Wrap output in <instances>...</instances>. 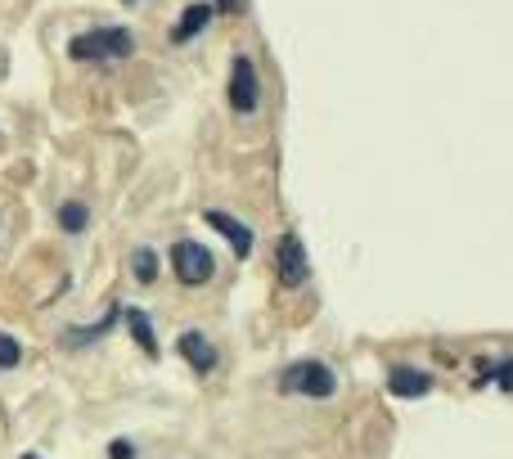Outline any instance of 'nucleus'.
Here are the masks:
<instances>
[{
  "label": "nucleus",
  "instance_id": "nucleus-1",
  "mask_svg": "<svg viewBox=\"0 0 513 459\" xmlns=\"http://www.w3.org/2000/svg\"><path fill=\"white\" fill-rule=\"evenodd\" d=\"M135 50L131 32L126 27H95V32H81L68 41V59L77 63H108V59H126Z\"/></svg>",
  "mask_w": 513,
  "mask_h": 459
},
{
  "label": "nucleus",
  "instance_id": "nucleus-2",
  "mask_svg": "<svg viewBox=\"0 0 513 459\" xmlns=\"http://www.w3.org/2000/svg\"><path fill=\"white\" fill-rule=\"evenodd\" d=\"M279 392L288 396H311V401H329L338 392V374L324 360H297L279 374Z\"/></svg>",
  "mask_w": 513,
  "mask_h": 459
},
{
  "label": "nucleus",
  "instance_id": "nucleus-3",
  "mask_svg": "<svg viewBox=\"0 0 513 459\" xmlns=\"http://www.w3.org/2000/svg\"><path fill=\"white\" fill-rule=\"evenodd\" d=\"M171 266H176L180 284H189V288L207 284V279L216 275V257L203 248V243H194V239H180L176 248H171Z\"/></svg>",
  "mask_w": 513,
  "mask_h": 459
},
{
  "label": "nucleus",
  "instance_id": "nucleus-4",
  "mask_svg": "<svg viewBox=\"0 0 513 459\" xmlns=\"http://www.w3.org/2000/svg\"><path fill=\"white\" fill-rule=\"evenodd\" d=\"M261 104V77H257V63L248 59V54H234L230 63V108L239 117L257 113Z\"/></svg>",
  "mask_w": 513,
  "mask_h": 459
},
{
  "label": "nucleus",
  "instance_id": "nucleus-5",
  "mask_svg": "<svg viewBox=\"0 0 513 459\" xmlns=\"http://www.w3.org/2000/svg\"><path fill=\"white\" fill-rule=\"evenodd\" d=\"M275 266H279V279H284L288 288H302L306 279H311V261H306V248L297 234H284V239H279Z\"/></svg>",
  "mask_w": 513,
  "mask_h": 459
},
{
  "label": "nucleus",
  "instance_id": "nucleus-6",
  "mask_svg": "<svg viewBox=\"0 0 513 459\" xmlns=\"http://www.w3.org/2000/svg\"><path fill=\"white\" fill-rule=\"evenodd\" d=\"M387 392L401 396V401H419V396L432 392V374L414 365H392L387 369Z\"/></svg>",
  "mask_w": 513,
  "mask_h": 459
},
{
  "label": "nucleus",
  "instance_id": "nucleus-7",
  "mask_svg": "<svg viewBox=\"0 0 513 459\" xmlns=\"http://www.w3.org/2000/svg\"><path fill=\"white\" fill-rule=\"evenodd\" d=\"M176 351L189 360V369H194V374H212V369H216V347H212V338H207V333H198V329L180 333Z\"/></svg>",
  "mask_w": 513,
  "mask_h": 459
},
{
  "label": "nucleus",
  "instance_id": "nucleus-8",
  "mask_svg": "<svg viewBox=\"0 0 513 459\" xmlns=\"http://www.w3.org/2000/svg\"><path fill=\"white\" fill-rule=\"evenodd\" d=\"M203 221L212 225V230H221L225 239H230L234 257H252V243H257V234H252L243 221H234L230 212H203Z\"/></svg>",
  "mask_w": 513,
  "mask_h": 459
},
{
  "label": "nucleus",
  "instance_id": "nucleus-9",
  "mask_svg": "<svg viewBox=\"0 0 513 459\" xmlns=\"http://www.w3.org/2000/svg\"><path fill=\"white\" fill-rule=\"evenodd\" d=\"M212 18H216V9L207 5V0H198V5H189L185 14H180V23L171 27V41H176V45L194 41L198 32H207V23H212Z\"/></svg>",
  "mask_w": 513,
  "mask_h": 459
},
{
  "label": "nucleus",
  "instance_id": "nucleus-10",
  "mask_svg": "<svg viewBox=\"0 0 513 459\" xmlns=\"http://www.w3.org/2000/svg\"><path fill=\"white\" fill-rule=\"evenodd\" d=\"M122 315H126V329H131V338L144 347V356H149V360H158V338H153V324H149V315H144L140 306H122Z\"/></svg>",
  "mask_w": 513,
  "mask_h": 459
},
{
  "label": "nucleus",
  "instance_id": "nucleus-11",
  "mask_svg": "<svg viewBox=\"0 0 513 459\" xmlns=\"http://www.w3.org/2000/svg\"><path fill=\"white\" fill-rule=\"evenodd\" d=\"M117 315H122V306H113V311H108L99 324H90V329H68L63 333V347H90V342H99L117 324Z\"/></svg>",
  "mask_w": 513,
  "mask_h": 459
},
{
  "label": "nucleus",
  "instance_id": "nucleus-12",
  "mask_svg": "<svg viewBox=\"0 0 513 459\" xmlns=\"http://www.w3.org/2000/svg\"><path fill=\"white\" fill-rule=\"evenodd\" d=\"M86 225H90V207H86V203H63V207H59V230L81 234Z\"/></svg>",
  "mask_w": 513,
  "mask_h": 459
},
{
  "label": "nucleus",
  "instance_id": "nucleus-13",
  "mask_svg": "<svg viewBox=\"0 0 513 459\" xmlns=\"http://www.w3.org/2000/svg\"><path fill=\"white\" fill-rule=\"evenodd\" d=\"M131 275L140 279V284H153V279H158V252H153V248H135Z\"/></svg>",
  "mask_w": 513,
  "mask_h": 459
},
{
  "label": "nucleus",
  "instance_id": "nucleus-14",
  "mask_svg": "<svg viewBox=\"0 0 513 459\" xmlns=\"http://www.w3.org/2000/svg\"><path fill=\"white\" fill-rule=\"evenodd\" d=\"M18 360H23V347H18V338L0 333V369H18Z\"/></svg>",
  "mask_w": 513,
  "mask_h": 459
},
{
  "label": "nucleus",
  "instance_id": "nucleus-15",
  "mask_svg": "<svg viewBox=\"0 0 513 459\" xmlns=\"http://www.w3.org/2000/svg\"><path fill=\"white\" fill-rule=\"evenodd\" d=\"M495 387H500V392H513V356H504L500 365H495Z\"/></svg>",
  "mask_w": 513,
  "mask_h": 459
},
{
  "label": "nucleus",
  "instance_id": "nucleus-16",
  "mask_svg": "<svg viewBox=\"0 0 513 459\" xmlns=\"http://www.w3.org/2000/svg\"><path fill=\"white\" fill-rule=\"evenodd\" d=\"M108 459H135V441L117 437V441H113V446H108Z\"/></svg>",
  "mask_w": 513,
  "mask_h": 459
},
{
  "label": "nucleus",
  "instance_id": "nucleus-17",
  "mask_svg": "<svg viewBox=\"0 0 513 459\" xmlns=\"http://www.w3.org/2000/svg\"><path fill=\"white\" fill-rule=\"evenodd\" d=\"M18 459H41V455H18Z\"/></svg>",
  "mask_w": 513,
  "mask_h": 459
},
{
  "label": "nucleus",
  "instance_id": "nucleus-18",
  "mask_svg": "<svg viewBox=\"0 0 513 459\" xmlns=\"http://www.w3.org/2000/svg\"><path fill=\"white\" fill-rule=\"evenodd\" d=\"M126 5H135V0H126Z\"/></svg>",
  "mask_w": 513,
  "mask_h": 459
}]
</instances>
